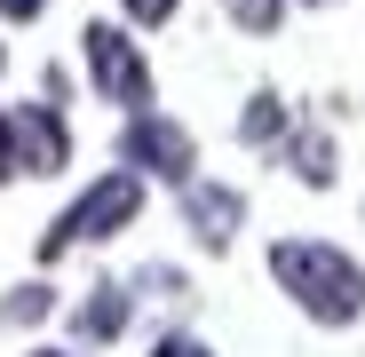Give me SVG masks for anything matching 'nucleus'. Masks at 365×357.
Here are the masks:
<instances>
[{
	"mask_svg": "<svg viewBox=\"0 0 365 357\" xmlns=\"http://www.w3.org/2000/svg\"><path fill=\"white\" fill-rule=\"evenodd\" d=\"M270 278L310 326H357L365 318V262L349 247H334V238H278Z\"/></svg>",
	"mask_w": 365,
	"mask_h": 357,
	"instance_id": "obj_1",
	"label": "nucleus"
},
{
	"mask_svg": "<svg viewBox=\"0 0 365 357\" xmlns=\"http://www.w3.org/2000/svg\"><path fill=\"white\" fill-rule=\"evenodd\" d=\"M135 214H143V175L135 167H111V175H96V183L40 230V262H64L72 247H103V238L135 230Z\"/></svg>",
	"mask_w": 365,
	"mask_h": 357,
	"instance_id": "obj_2",
	"label": "nucleus"
},
{
	"mask_svg": "<svg viewBox=\"0 0 365 357\" xmlns=\"http://www.w3.org/2000/svg\"><path fill=\"white\" fill-rule=\"evenodd\" d=\"M80 56H88V80H96L103 103H119V111H151L159 103L151 56H143V40H128V24H88Z\"/></svg>",
	"mask_w": 365,
	"mask_h": 357,
	"instance_id": "obj_3",
	"label": "nucleus"
},
{
	"mask_svg": "<svg viewBox=\"0 0 365 357\" xmlns=\"http://www.w3.org/2000/svg\"><path fill=\"white\" fill-rule=\"evenodd\" d=\"M111 151H119V167H135L143 183H191V175H199L191 128H182V119H167V111H128Z\"/></svg>",
	"mask_w": 365,
	"mask_h": 357,
	"instance_id": "obj_4",
	"label": "nucleus"
},
{
	"mask_svg": "<svg viewBox=\"0 0 365 357\" xmlns=\"http://www.w3.org/2000/svg\"><path fill=\"white\" fill-rule=\"evenodd\" d=\"M175 191H182V230H191L207 254H230L238 230H247V191L215 183V175H191V183H175Z\"/></svg>",
	"mask_w": 365,
	"mask_h": 357,
	"instance_id": "obj_5",
	"label": "nucleus"
},
{
	"mask_svg": "<svg viewBox=\"0 0 365 357\" xmlns=\"http://www.w3.org/2000/svg\"><path fill=\"white\" fill-rule=\"evenodd\" d=\"M9 135H16V175H64L72 167L64 103H16L9 111Z\"/></svg>",
	"mask_w": 365,
	"mask_h": 357,
	"instance_id": "obj_6",
	"label": "nucleus"
},
{
	"mask_svg": "<svg viewBox=\"0 0 365 357\" xmlns=\"http://www.w3.org/2000/svg\"><path fill=\"white\" fill-rule=\"evenodd\" d=\"M135 326V286H119V278H103V286H88V302L72 310V341H88V349H103V341H119Z\"/></svg>",
	"mask_w": 365,
	"mask_h": 357,
	"instance_id": "obj_7",
	"label": "nucleus"
},
{
	"mask_svg": "<svg viewBox=\"0 0 365 357\" xmlns=\"http://www.w3.org/2000/svg\"><path fill=\"white\" fill-rule=\"evenodd\" d=\"M278 159L294 167V183H310V191H334V175H341L326 128H286V135H278Z\"/></svg>",
	"mask_w": 365,
	"mask_h": 357,
	"instance_id": "obj_8",
	"label": "nucleus"
},
{
	"mask_svg": "<svg viewBox=\"0 0 365 357\" xmlns=\"http://www.w3.org/2000/svg\"><path fill=\"white\" fill-rule=\"evenodd\" d=\"M294 128V111H286V95L278 88H255L247 95V111H238V143L247 151H278V135Z\"/></svg>",
	"mask_w": 365,
	"mask_h": 357,
	"instance_id": "obj_9",
	"label": "nucleus"
},
{
	"mask_svg": "<svg viewBox=\"0 0 365 357\" xmlns=\"http://www.w3.org/2000/svg\"><path fill=\"white\" fill-rule=\"evenodd\" d=\"M48 310H56V294H48V286L32 278V286H16V294H9V302H0V326H40Z\"/></svg>",
	"mask_w": 365,
	"mask_h": 357,
	"instance_id": "obj_10",
	"label": "nucleus"
},
{
	"mask_svg": "<svg viewBox=\"0 0 365 357\" xmlns=\"http://www.w3.org/2000/svg\"><path fill=\"white\" fill-rule=\"evenodd\" d=\"M222 9H230L238 32H278L286 24V0H222Z\"/></svg>",
	"mask_w": 365,
	"mask_h": 357,
	"instance_id": "obj_11",
	"label": "nucleus"
},
{
	"mask_svg": "<svg viewBox=\"0 0 365 357\" xmlns=\"http://www.w3.org/2000/svg\"><path fill=\"white\" fill-rule=\"evenodd\" d=\"M175 9H182V0H119V16H128L135 32H159V24H167Z\"/></svg>",
	"mask_w": 365,
	"mask_h": 357,
	"instance_id": "obj_12",
	"label": "nucleus"
},
{
	"mask_svg": "<svg viewBox=\"0 0 365 357\" xmlns=\"http://www.w3.org/2000/svg\"><path fill=\"white\" fill-rule=\"evenodd\" d=\"M151 357H215V349H207L199 333H159V341H151Z\"/></svg>",
	"mask_w": 365,
	"mask_h": 357,
	"instance_id": "obj_13",
	"label": "nucleus"
},
{
	"mask_svg": "<svg viewBox=\"0 0 365 357\" xmlns=\"http://www.w3.org/2000/svg\"><path fill=\"white\" fill-rule=\"evenodd\" d=\"M48 0H0V24H40Z\"/></svg>",
	"mask_w": 365,
	"mask_h": 357,
	"instance_id": "obj_14",
	"label": "nucleus"
},
{
	"mask_svg": "<svg viewBox=\"0 0 365 357\" xmlns=\"http://www.w3.org/2000/svg\"><path fill=\"white\" fill-rule=\"evenodd\" d=\"M0 183H16V135H9V111H0Z\"/></svg>",
	"mask_w": 365,
	"mask_h": 357,
	"instance_id": "obj_15",
	"label": "nucleus"
},
{
	"mask_svg": "<svg viewBox=\"0 0 365 357\" xmlns=\"http://www.w3.org/2000/svg\"><path fill=\"white\" fill-rule=\"evenodd\" d=\"M0 80H9V40H0Z\"/></svg>",
	"mask_w": 365,
	"mask_h": 357,
	"instance_id": "obj_16",
	"label": "nucleus"
},
{
	"mask_svg": "<svg viewBox=\"0 0 365 357\" xmlns=\"http://www.w3.org/2000/svg\"><path fill=\"white\" fill-rule=\"evenodd\" d=\"M32 357H72V349H32Z\"/></svg>",
	"mask_w": 365,
	"mask_h": 357,
	"instance_id": "obj_17",
	"label": "nucleus"
},
{
	"mask_svg": "<svg viewBox=\"0 0 365 357\" xmlns=\"http://www.w3.org/2000/svg\"><path fill=\"white\" fill-rule=\"evenodd\" d=\"M310 9H326V0H310Z\"/></svg>",
	"mask_w": 365,
	"mask_h": 357,
	"instance_id": "obj_18",
	"label": "nucleus"
}]
</instances>
